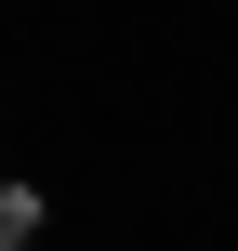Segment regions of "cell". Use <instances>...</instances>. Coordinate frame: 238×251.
Returning a JSON list of instances; mask_svg holds the SVG:
<instances>
[{
  "instance_id": "1",
  "label": "cell",
  "mask_w": 238,
  "mask_h": 251,
  "mask_svg": "<svg viewBox=\"0 0 238 251\" xmlns=\"http://www.w3.org/2000/svg\"><path fill=\"white\" fill-rule=\"evenodd\" d=\"M0 251H40V185H0Z\"/></svg>"
}]
</instances>
